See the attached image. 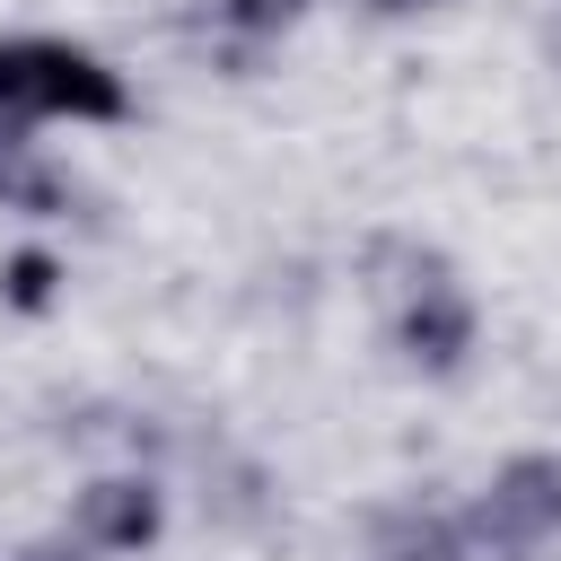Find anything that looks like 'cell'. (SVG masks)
I'll return each instance as SVG.
<instances>
[{
	"instance_id": "obj_1",
	"label": "cell",
	"mask_w": 561,
	"mask_h": 561,
	"mask_svg": "<svg viewBox=\"0 0 561 561\" xmlns=\"http://www.w3.org/2000/svg\"><path fill=\"white\" fill-rule=\"evenodd\" d=\"M561 535V456H508L473 508L421 517L394 561H535Z\"/></svg>"
},
{
	"instance_id": "obj_2",
	"label": "cell",
	"mask_w": 561,
	"mask_h": 561,
	"mask_svg": "<svg viewBox=\"0 0 561 561\" xmlns=\"http://www.w3.org/2000/svg\"><path fill=\"white\" fill-rule=\"evenodd\" d=\"M123 114H131V88L88 44H61V35L0 44V123L35 131V123H123Z\"/></svg>"
},
{
	"instance_id": "obj_3",
	"label": "cell",
	"mask_w": 561,
	"mask_h": 561,
	"mask_svg": "<svg viewBox=\"0 0 561 561\" xmlns=\"http://www.w3.org/2000/svg\"><path fill=\"white\" fill-rule=\"evenodd\" d=\"M482 316L465 298V280L438 263V254H412L403 245V280H394V351L421 368V377H456L465 351H473Z\"/></svg>"
},
{
	"instance_id": "obj_4",
	"label": "cell",
	"mask_w": 561,
	"mask_h": 561,
	"mask_svg": "<svg viewBox=\"0 0 561 561\" xmlns=\"http://www.w3.org/2000/svg\"><path fill=\"white\" fill-rule=\"evenodd\" d=\"M158 526H167V491L149 482V473H105V482H88L79 500H70V543H88L96 561H114V552H140V543H158Z\"/></svg>"
},
{
	"instance_id": "obj_5",
	"label": "cell",
	"mask_w": 561,
	"mask_h": 561,
	"mask_svg": "<svg viewBox=\"0 0 561 561\" xmlns=\"http://www.w3.org/2000/svg\"><path fill=\"white\" fill-rule=\"evenodd\" d=\"M298 18H307V0H210L202 44H210L219 61H237V70H254V61H263Z\"/></svg>"
},
{
	"instance_id": "obj_6",
	"label": "cell",
	"mask_w": 561,
	"mask_h": 561,
	"mask_svg": "<svg viewBox=\"0 0 561 561\" xmlns=\"http://www.w3.org/2000/svg\"><path fill=\"white\" fill-rule=\"evenodd\" d=\"M0 210H26V219H61L70 210V175L18 123H0Z\"/></svg>"
},
{
	"instance_id": "obj_7",
	"label": "cell",
	"mask_w": 561,
	"mask_h": 561,
	"mask_svg": "<svg viewBox=\"0 0 561 561\" xmlns=\"http://www.w3.org/2000/svg\"><path fill=\"white\" fill-rule=\"evenodd\" d=\"M0 298H9L18 316L53 307V298H61V263H53V254H35V245H26V254H9V263H0Z\"/></svg>"
},
{
	"instance_id": "obj_8",
	"label": "cell",
	"mask_w": 561,
	"mask_h": 561,
	"mask_svg": "<svg viewBox=\"0 0 561 561\" xmlns=\"http://www.w3.org/2000/svg\"><path fill=\"white\" fill-rule=\"evenodd\" d=\"M18 561H96V552H88V543H70V535H53V543H26Z\"/></svg>"
},
{
	"instance_id": "obj_9",
	"label": "cell",
	"mask_w": 561,
	"mask_h": 561,
	"mask_svg": "<svg viewBox=\"0 0 561 561\" xmlns=\"http://www.w3.org/2000/svg\"><path fill=\"white\" fill-rule=\"evenodd\" d=\"M368 18H412V9H430V0H359Z\"/></svg>"
}]
</instances>
